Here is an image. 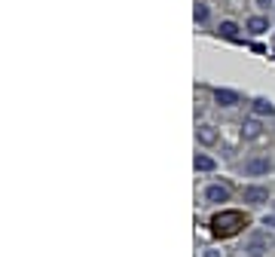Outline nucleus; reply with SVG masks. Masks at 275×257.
<instances>
[{
    "label": "nucleus",
    "instance_id": "7",
    "mask_svg": "<svg viewBox=\"0 0 275 257\" xmlns=\"http://www.w3.org/2000/svg\"><path fill=\"white\" fill-rule=\"evenodd\" d=\"M245 31H251V34H266V31H269V18H266V15H251V18L245 21Z\"/></svg>",
    "mask_w": 275,
    "mask_h": 257
},
{
    "label": "nucleus",
    "instance_id": "10",
    "mask_svg": "<svg viewBox=\"0 0 275 257\" xmlns=\"http://www.w3.org/2000/svg\"><path fill=\"white\" fill-rule=\"evenodd\" d=\"M193 166H196V172H214V169H217V162H214L208 153H196Z\"/></svg>",
    "mask_w": 275,
    "mask_h": 257
},
{
    "label": "nucleus",
    "instance_id": "3",
    "mask_svg": "<svg viewBox=\"0 0 275 257\" xmlns=\"http://www.w3.org/2000/svg\"><path fill=\"white\" fill-rule=\"evenodd\" d=\"M242 251H245V257H266V251H269V236H266V233H254V236H248Z\"/></svg>",
    "mask_w": 275,
    "mask_h": 257
},
{
    "label": "nucleus",
    "instance_id": "13",
    "mask_svg": "<svg viewBox=\"0 0 275 257\" xmlns=\"http://www.w3.org/2000/svg\"><path fill=\"white\" fill-rule=\"evenodd\" d=\"M245 135H248V138H257V135H260V123H257V120H248V123H245Z\"/></svg>",
    "mask_w": 275,
    "mask_h": 257
},
{
    "label": "nucleus",
    "instance_id": "12",
    "mask_svg": "<svg viewBox=\"0 0 275 257\" xmlns=\"http://www.w3.org/2000/svg\"><path fill=\"white\" fill-rule=\"evenodd\" d=\"M193 18H196V25H205V21H208V6H205V3H196Z\"/></svg>",
    "mask_w": 275,
    "mask_h": 257
},
{
    "label": "nucleus",
    "instance_id": "16",
    "mask_svg": "<svg viewBox=\"0 0 275 257\" xmlns=\"http://www.w3.org/2000/svg\"><path fill=\"white\" fill-rule=\"evenodd\" d=\"M263 224H266V227H272V230H275V218H263Z\"/></svg>",
    "mask_w": 275,
    "mask_h": 257
},
{
    "label": "nucleus",
    "instance_id": "6",
    "mask_svg": "<svg viewBox=\"0 0 275 257\" xmlns=\"http://www.w3.org/2000/svg\"><path fill=\"white\" fill-rule=\"evenodd\" d=\"M214 101L220 107H236V104H242V95L233 89H214Z\"/></svg>",
    "mask_w": 275,
    "mask_h": 257
},
{
    "label": "nucleus",
    "instance_id": "8",
    "mask_svg": "<svg viewBox=\"0 0 275 257\" xmlns=\"http://www.w3.org/2000/svg\"><path fill=\"white\" fill-rule=\"evenodd\" d=\"M239 31H242V28H239L236 21H230V18L217 25V34H220V37H227V40H239Z\"/></svg>",
    "mask_w": 275,
    "mask_h": 257
},
{
    "label": "nucleus",
    "instance_id": "9",
    "mask_svg": "<svg viewBox=\"0 0 275 257\" xmlns=\"http://www.w3.org/2000/svg\"><path fill=\"white\" fill-rule=\"evenodd\" d=\"M196 138H199L202 147H211V144L217 141V132H214L211 126H199V129H196Z\"/></svg>",
    "mask_w": 275,
    "mask_h": 257
},
{
    "label": "nucleus",
    "instance_id": "4",
    "mask_svg": "<svg viewBox=\"0 0 275 257\" xmlns=\"http://www.w3.org/2000/svg\"><path fill=\"white\" fill-rule=\"evenodd\" d=\"M202 196H205V202H211V205H220V202H230V190H227L223 184H208Z\"/></svg>",
    "mask_w": 275,
    "mask_h": 257
},
{
    "label": "nucleus",
    "instance_id": "14",
    "mask_svg": "<svg viewBox=\"0 0 275 257\" xmlns=\"http://www.w3.org/2000/svg\"><path fill=\"white\" fill-rule=\"evenodd\" d=\"M202 257H220V251H217V248H205V251H202Z\"/></svg>",
    "mask_w": 275,
    "mask_h": 257
},
{
    "label": "nucleus",
    "instance_id": "15",
    "mask_svg": "<svg viewBox=\"0 0 275 257\" xmlns=\"http://www.w3.org/2000/svg\"><path fill=\"white\" fill-rule=\"evenodd\" d=\"M254 3H257L260 9H269V6H272V0H254Z\"/></svg>",
    "mask_w": 275,
    "mask_h": 257
},
{
    "label": "nucleus",
    "instance_id": "2",
    "mask_svg": "<svg viewBox=\"0 0 275 257\" xmlns=\"http://www.w3.org/2000/svg\"><path fill=\"white\" fill-rule=\"evenodd\" d=\"M275 169V162L269 156H251V159H245V166H242V172L248 175V178H260V175H269Z\"/></svg>",
    "mask_w": 275,
    "mask_h": 257
},
{
    "label": "nucleus",
    "instance_id": "5",
    "mask_svg": "<svg viewBox=\"0 0 275 257\" xmlns=\"http://www.w3.org/2000/svg\"><path fill=\"white\" fill-rule=\"evenodd\" d=\"M245 202L248 205H263V202H269V187H257V184H251V187H245Z\"/></svg>",
    "mask_w": 275,
    "mask_h": 257
},
{
    "label": "nucleus",
    "instance_id": "11",
    "mask_svg": "<svg viewBox=\"0 0 275 257\" xmlns=\"http://www.w3.org/2000/svg\"><path fill=\"white\" fill-rule=\"evenodd\" d=\"M251 110H254L257 116H272V113H275L272 101H266V98H254V104H251Z\"/></svg>",
    "mask_w": 275,
    "mask_h": 257
},
{
    "label": "nucleus",
    "instance_id": "1",
    "mask_svg": "<svg viewBox=\"0 0 275 257\" xmlns=\"http://www.w3.org/2000/svg\"><path fill=\"white\" fill-rule=\"evenodd\" d=\"M242 224H245V221H242V215H239V212H223V215H217V218L211 221V227H214L217 233H223V236L236 233Z\"/></svg>",
    "mask_w": 275,
    "mask_h": 257
}]
</instances>
